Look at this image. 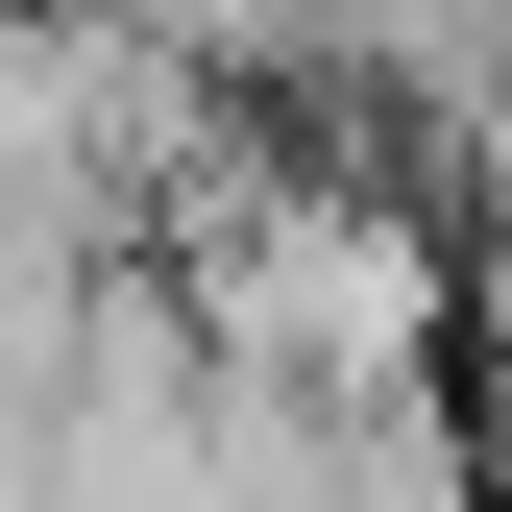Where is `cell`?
<instances>
[{
  "label": "cell",
  "instance_id": "obj_1",
  "mask_svg": "<svg viewBox=\"0 0 512 512\" xmlns=\"http://www.w3.org/2000/svg\"><path fill=\"white\" fill-rule=\"evenodd\" d=\"M147 269L196 317V366H244L293 415H439V366H464V244L342 147H220V196Z\"/></svg>",
  "mask_w": 512,
  "mask_h": 512
},
{
  "label": "cell",
  "instance_id": "obj_3",
  "mask_svg": "<svg viewBox=\"0 0 512 512\" xmlns=\"http://www.w3.org/2000/svg\"><path fill=\"white\" fill-rule=\"evenodd\" d=\"M74 342H98V244H25V220H0V439H49Z\"/></svg>",
  "mask_w": 512,
  "mask_h": 512
},
{
  "label": "cell",
  "instance_id": "obj_2",
  "mask_svg": "<svg viewBox=\"0 0 512 512\" xmlns=\"http://www.w3.org/2000/svg\"><path fill=\"white\" fill-rule=\"evenodd\" d=\"M98 25H147L196 98H317L342 74V0H98Z\"/></svg>",
  "mask_w": 512,
  "mask_h": 512
}]
</instances>
